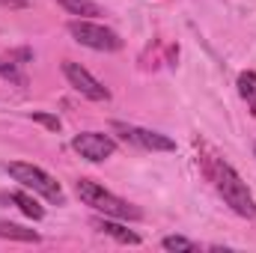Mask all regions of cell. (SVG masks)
<instances>
[{
  "label": "cell",
  "instance_id": "6da1fadb",
  "mask_svg": "<svg viewBox=\"0 0 256 253\" xmlns=\"http://www.w3.org/2000/svg\"><path fill=\"white\" fill-rule=\"evenodd\" d=\"M206 176L214 182V190L220 194V200H224L238 218L254 220L256 218V200H254V194H250V188H248V182L236 173L232 164H226V161L218 158V155H208V158H206Z\"/></svg>",
  "mask_w": 256,
  "mask_h": 253
},
{
  "label": "cell",
  "instance_id": "30bf717a",
  "mask_svg": "<svg viewBox=\"0 0 256 253\" xmlns=\"http://www.w3.org/2000/svg\"><path fill=\"white\" fill-rule=\"evenodd\" d=\"M236 86H238V96L244 98L248 110L256 116V72H242L238 80H236Z\"/></svg>",
  "mask_w": 256,
  "mask_h": 253
},
{
  "label": "cell",
  "instance_id": "9a60e30c",
  "mask_svg": "<svg viewBox=\"0 0 256 253\" xmlns=\"http://www.w3.org/2000/svg\"><path fill=\"white\" fill-rule=\"evenodd\" d=\"M33 120H36V122H42L45 128H51V131H60V120H57V116H48V114H33Z\"/></svg>",
  "mask_w": 256,
  "mask_h": 253
},
{
  "label": "cell",
  "instance_id": "8992f818",
  "mask_svg": "<svg viewBox=\"0 0 256 253\" xmlns=\"http://www.w3.org/2000/svg\"><path fill=\"white\" fill-rule=\"evenodd\" d=\"M63 74H66V80H68V86H72L74 92H80L84 98H90V102H108V98H110V90H108L98 78H92L80 63L66 60Z\"/></svg>",
  "mask_w": 256,
  "mask_h": 253
},
{
  "label": "cell",
  "instance_id": "3957f363",
  "mask_svg": "<svg viewBox=\"0 0 256 253\" xmlns=\"http://www.w3.org/2000/svg\"><path fill=\"white\" fill-rule=\"evenodd\" d=\"M6 173H9L21 188L33 190V194H39V196H45L48 202L63 206L66 194H63V188H60V182H57L51 173H45L42 167L27 164V161H12V164H6Z\"/></svg>",
  "mask_w": 256,
  "mask_h": 253
},
{
  "label": "cell",
  "instance_id": "7c38bea8",
  "mask_svg": "<svg viewBox=\"0 0 256 253\" xmlns=\"http://www.w3.org/2000/svg\"><path fill=\"white\" fill-rule=\"evenodd\" d=\"M18 66L21 63H15L12 57H0V78L9 80V84H15V86H27V74Z\"/></svg>",
  "mask_w": 256,
  "mask_h": 253
},
{
  "label": "cell",
  "instance_id": "4fadbf2b",
  "mask_svg": "<svg viewBox=\"0 0 256 253\" xmlns=\"http://www.w3.org/2000/svg\"><path fill=\"white\" fill-rule=\"evenodd\" d=\"M66 12L72 15H80V18H92V15H102V9L92 3V0H57Z\"/></svg>",
  "mask_w": 256,
  "mask_h": 253
},
{
  "label": "cell",
  "instance_id": "9c48e42d",
  "mask_svg": "<svg viewBox=\"0 0 256 253\" xmlns=\"http://www.w3.org/2000/svg\"><path fill=\"white\" fill-rule=\"evenodd\" d=\"M92 226L98 230V232H104V236H110V238H116L120 244H131V248H137L140 244V236L137 232H131L128 226H122V224H116L114 218H92Z\"/></svg>",
  "mask_w": 256,
  "mask_h": 253
},
{
  "label": "cell",
  "instance_id": "52a82bcc",
  "mask_svg": "<svg viewBox=\"0 0 256 253\" xmlns=\"http://www.w3.org/2000/svg\"><path fill=\"white\" fill-rule=\"evenodd\" d=\"M72 149H74L80 158H86V161H92V164H102V161H108V158L116 152V140H114L110 134H102V131H80V134L72 140Z\"/></svg>",
  "mask_w": 256,
  "mask_h": 253
},
{
  "label": "cell",
  "instance_id": "277c9868",
  "mask_svg": "<svg viewBox=\"0 0 256 253\" xmlns=\"http://www.w3.org/2000/svg\"><path fill=\"white\" fill-rule=\"evenodd\" d=\"M68 33H72V39L78 42V45H84V48H92V51H120L122 48V39L110 30V27H104V24H96V21H90V18H78V21H72L68 24Z\"/></svg>",
  "mask_w": 256,
  "mask_h": 253
},
{
  "label": "cell",
  "instance_id": "5b68a950",
  "mask_svg": "<svg viewBox=\"0 0 256 253\" xmlns=\"http://www.w3.org/2000/svg\"><path fill=\"white\" fill-rule=\"evenodd\" d=\"M114 131H120V137L146 152H176V140H170L161 131H149L140 126H126V122H114Z\"/></svg>",
  "mask_w": 256,
  "mask_h": 253
},
{
  "label": "cell",
  "instance_id": "e0dca14e",
  "mask_svg": "<svg viewBox=\"0 0 256 253\" xmlns=\"http://www.w3.org/2000/svg\"><path fill=\"white\" fill-rule=\"evenodd\" d=\"M254 152H256V146H254Z\"/></svg>",
  "mask_w": 256,
  "mask_h": 253
},
{
  "label": "cell",
  "instance_id": "5bb4252c",
  "mask_svg": "<svg viewBox=\"0 0 256 253\" xmlns=\"http://www.w3.org/2000/svg\"><path fill=\"white\" fill-rule=\"evenodd\" d=\"M161 248H164V250H179V253L200 250V244L191 242V238H185V236H167V238H161Z\"/></svg>",
  "mask_w": 256,
  "mask_h": 253
},
{
  "label": "cell",
  "instance_id": "8fae6325",
  "mask_svg": "<svg viewBox=\"0 0 256 253\" xmlns=\"http://www.w3.org/2000/svg\"><path fill=\"white\" fill-rule=\"evenodd\" d=\"M0 238H6V242H39V232H33V230H27V226H18V224H12V220H0Z\"/></svg>",
  "mask_w": 256,
  "mask_h": 253
},
{
  "label": "cell",
  "instance_id": "ba28073f",
  "mask_svg": "<svg viewBox=\"0 0 256 253\" xmlns=\"http://www.w3.org/2000/svg\"><path fill=\"white\" fill-rule=\"evenodd\" d=\"M0 202H12L21 214H27V218H33V220H42V218H45V208L27 194V188L24 190H3V194H0Z\"/></svg>",
  "mask_w": 256,
  "mask_h": 253
},
{
  "label": "cell",
  "instance_id": "7a4b0ae2",
  "mask_svg": "<svg viewBox=\"0 0 256 253\" xmlns=\"http://www.w3.org/2000/svg\"><path fill=\"white\" fill-rule=\"evenodd\" d=\"M74 190H78V196H80L86 206H92L98 214H108V218H116V220H137V218H140V208H134L128 200L110 194L108 188H102V185L92 182V179H78Z\"/></svg>",
  "mask_w": 256,
  "mask_h": 253
},
{
  "label": "cell",
  "instance_id": "2e32d148",
  "mask_svg": "<svg viewBox=\"0 0 256 253\" xmlns=\"http://www.w3.org/2000/svg\"><path fill=\"white\" fill-rule=\"evenodd\" d=\"M9 57H12V60H15V63H30V60H33V51H30V48H18V51H9Z\"/></svg>",
  "mask_w": 256,
  "mask_h": 253
}]
</instances>
